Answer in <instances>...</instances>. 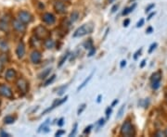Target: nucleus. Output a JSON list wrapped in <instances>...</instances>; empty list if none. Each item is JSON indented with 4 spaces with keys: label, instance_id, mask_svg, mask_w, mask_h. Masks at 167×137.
Returning a JSON list of instances; mask_svg holds the SVG:
<instances>
[{
    "label": "nucleus",
    "instance_id": "obj_1",
    "mask_svg": "<svg viewBox=\"0 0 167 137\" xmlns=\"http://www.w3.org/2000/svg\"><path fill=\"white\" fill-rule=\"evenodd\" d=\"M93 25L92 23H88V24H84L83 26H81L80 28H78L76 31L73 33V37H81L84 36V35L92 33L93 31Z\"/></svg>",
    "mask_w": 167,
    "mask_h": 137
},
{
    "label": "nucleus",
    "instance_id": "obj_2",
    "mask_svg": "<svg viewBox=\"0 0 167 137\" xmlns=\"http://www.w3.org/2000/svg\"><path fill=\"white\" fill-rule=\"evenodd\" d=\"M121 134L124 135V136H134L136 134L134 126L131 124L129 120H126L124 123L122 130H121Z\"/></svg>",
    "mask_w": 167,
    "mask_h": 137
},
{
    "label": "nucleus",
    "instance_id": "obj_3",
    "mask_svg": "<svg viewBox=\"0 0 167 137\" xmlns=\"http://www.w3.org/2000/svg\"><path fill=\"white\" fill-rule=\"evenodd\" d=\"M151 83H152V88L154 90H157L160 87V83L161 80V72L159 70V72H155L154 74H152L151 76Z\"/></svg>",
    "mask_w": 167,
    "mask_h": 137
},
{
    "label": "nucleus",
    "instance_id": "obj_4",
    "mask_svg": "<svg viewBox=\"0 0 167 137\" xmlns=\"http://www.w3.org/2000/svg\"><path fill=\"white\" fill-rule=\"evenodd\" d=\"M35 36L38 39H45L49 36V32L47 30V28H45L43 26H38L35 29Z\"/></svg>",
    "mask_w": 167,
    "mask_h": 137
},
{
    "label": "nucleus",
    "instance_id": "obj_5",
    "mask_svg": "<svg viewBox=\"0 0 167 137\" xmlns=\"http://www.w3.org/2000/svg\"><path fill=\"white\" fill-rule=\"evenodd\" d=\"M0 95L5 96V97H8V98L13 97V94H12L11 89L5 84H0Z\"/></svg>",
    "mask_w": 167,
    "mask_h": 137
},
{
    "label": "nucleus",
    "instance_id": "obj_6",
    "mask_svg": "<svg viewBox=\"0 0 167 137\" xmlns=\"http://www.w3.org/2000/svg\"><path fill=\"white\" fill-rule=\"evenodd\" d=\"M19 19L23 23H29L32 22V15L27 11H21L19 13Z\"/></svg>",
    "mask_w": 167,
    "mask_h": 137
},
{
    "label": "nucleus",
    "instance_id": "obj_7",
    "mask_svg": "<svg viewBox=\"0 0 167 137\" xmlns=\"http://www.w3.org/2000/svg\"><path fill=\"white\" fill-rule=\"evenodd\" d=\"M17 86L19 87L20 91H22V92L23 94H25L27 92V90H28V83H27V81L22 78V79H19L18 80V82H17Z\"/></svg>",
    "mask_w": 167,
    "mask_h": 137
},
{
    "label": "nucleus",
    "instance_id": "obj_8",
    "mask_svg": "<svg viewBox=\"0 0 167 137\" xmlns=\"http://www.w3.org/2000/svg\"><path fill=\"white\" fill-rule=\"evenodd\" d=\"M13 28L18 32H23L25 30V25L23 24V22H22L21 21H18V19H14L13 21Z\"/></svg>",
    "mask_w": 167,
    "mask_h": 137
},
{
    "label": "nucleus",
    "instance_id": "obj_9",
    "mask_svg": "<svg viewBox=\"0 0 167 137\" xmlns=\"http://www.w3.org/2000/svg\"><path fill=\"white\" fill-rule=\"evenodd\" d=\"M54 8L55 10L59 12V13H64L66 11V7H65V4L60 2V1H57L54 5Z\"/></svg>",
    "mask_w": 167,
    "mask_h": 137
},
{
    "label": "nucleus",
    "instance_id": "obj_10",
    "mask_svg": "<svg viewBox=\"0 0 167 137\" xmlns=\"http://www.w3.org/2000/svg\"><path fill=\"white\" fill-rule=\"evenodd\" d=\"M43 21L48 24H53L56 21L55 16L51 13H45L43 15Z\"/></svg>",
    "mask_w": 167,
    "mask_h": 137
},
{
    "label": "nucleus",
    "instance_id": "obj_11",
    "mask_svg": "<svg viewBox=\"0 0 167 137\" xmlns=\"http://www.w3.org/2000/svg\"><path fill=\"white\" fill-rule=\"evenodd\" d=\"M67 98H68V96H65V98H63L62 100H59V99H57V100H56L55 101V102L52 104V106H50V108H48L47 110H45L44 111V113L43 114H45V113H47V112H48V111H50V110H52L53 108H57V106H59V105H61L62 103H64L65 102V101H66L67 100Z\"/></svg>",
    "mask_w": 167,
    "mask_h": 137
},
{
    "label": "nucleus",
    "instance_id": "obj_12",
    "mask_svg": "<svg viewBox=\"0 0 167 137\" xmlns=\"http://www.w3.org/2000/svg\"><path fill=\"white\" fill-rule=\"evenodd\" d=\"M16 54L19 58H22L23 55L25 54V45L23 44V42H21L19 44L17 50H16Z\"/></svg>",
    "mask_w": 167,
    "mask_h": 137
},
{
    "label": "nucleus",
    "instance_id": "obj_13",
    "mask_svg": "<svg viewBox=\"0 0 167 137\" xmlns=\"http://www.w3.org/2000/svg\"><path fill=\"white\" fill-rule=\"evenodd\" d=\"M31 60L33 63H39L40 60H41V54H40V52L38 51H34L32 53L31 55Z\"/></svg>",
    "mask_w": 167,
    "mask_h": 137
},
{
    "label": "nucleus",
    "instance_id": "obj_14",
    "mask_svg": "<svg viewBox=\"0 0 167 137\" xmlns=\"http://www.w3.org/2000/svg\"><path fill=\"white\" fill-rule=\"evenodd\" d=\"M15 77H16V72H15L14 70L9 69V70H8L7 72H6V78H7V80L11 81Z\"/></svg>",
    "mask_w": 167,
    "mask_h": 137
},
{
    "label": "nucleus",
    "instance_id": "obj_15",
    "mask_svg": "<svg viewBox=\"0 0 167 137\" xmlns=\"http://www.w3.org/2000/svg\"><path fill=\"white\" fill-rule=\"evenodd\" d=\"M92 75H93V72H92V73H91V74H90V75L88 76V77H87V79H85V80L84 81V82L82 83V84H81V85L79 86V87L77 88V91H80L81 89H83V88L85 87V85H87V83L89 82V81L91 80V78H92Z\"/></svg>",
    "mask_w": 167,
    "mask_h": 137
},
{
    "label": "nucleus",
    "instance_id": "obj_16",
    "mask_svg": "<svg viewBox=\"0 0 167 137\" xmlns=\"http://www.w3.org/2000/svg\"><path fill=\"white\" fill-rule=\"evenodd\" d=\"M14 120H15V118H13L12 116H8V117H6V118L4 119L5 123H7V124L13 123V122H14Z\"/></svg>",
    "mask_w": 167,
    "mask_h": 137
},
{
    "label": "nucleus",
    "instance_id": "obj_17",
    "mask_svg": "<svg viewBox=\"0 0 167 137\" xmlns=\"http://www.w3.org/2000/svg\"><path fill=\"white\" fill-rule=\"evenodd\" d=\"M8 22H4V19L0 21V30H3V31L8 30Z\"/></svg>",
    "mask_w": 167,
    "mask_h": 137
},
{
    "label": "nucleus",
    "instance_id": "obj_18",
    "mask_svg": "<svg viewBox=\"0 0 167 137\" xmlns=\"http://www.w3.org/2000/svg\"><path fill=\"white\" fill-rule=\"evenodd\" d=\"M48 121H49V120H47L45 121V122L39 127V130H38V133H40V131H44L45 129H48V127L47 126L48 124Z\"/></svg>",
    "mask_w": 167,
    "mask_h": 137
},
{
    "label": "nucleus",
    "instance_id": "obj_19",
    "mask_svg": "<svg viewBox=\"0 0 167 137\" xmlns=\"http://www.w3.org/2000/svg\"><path fill=\"white\" fill-rule=\"evenodd\" d=\"M136 4H134L132 7H130V8H125L124 10L123 11V15H127L128 13H130V12H132L133 11V9L136 8Z\"/></svg>",
    "mask_w": 167,
    "mask_h": 137
},
{
    "label": "nucleus",
    "instance_id": "obj_20",
    "mask_svg": "<svg viewBox=\"0 0 167 137\" xmlns=\"http://www.w3.org/2000/svg\"><path fill=\"white\" fill-rule=\"evenodd\" d=\"M53 45H54V42H53V40H51V39H48L47 41L45 42V47H48V48H51L53 47Z\"/></svg>",
    "mask_w": 167,
    "mask_h": 137
},
{
    "label": "nucleus",
    "instance_id": "obj_21",
    "mask_svg": "<svg viewBox=\"0 0 167 137\" xmlns=\"http://www.w3.org/2000/svg\"><path fill=\"white\" fill-rule=\"evenodd\" d=\"M85 47L87 48V49H91L93 47V43H92V40L89 39L88 41L85 44Z\"/></svg>",
    "mask_w": 167,
    "mask_h": 137
},
{
    "label": "nucleus",
    "instance_id": "obj_22",
    "mask_svg": "<svg viewBox=\"0 0 167 137\" xmlns=\"http://www.w3.org/2000/svg\"><path fill=\"white\" fill-rule=\"evenodd\" d=\"M50 72H51V69H47V70H45V72H44L41 75H40V78H41V79H45V78L49 74Z\"/></svg>",
    "mask_w": 167,
    "mask_h": 137
},
{
    "label": "nucleus",
    "instance_id": "obj_23",
    "mask_svg": "<svg viewBox=\"0 0 167 137\" xmlns=\"http://www.w3.org/2000/svg\"><path fill=\"white\" fill-rule=\"evenodd\" d=\"M55 78H56V75H52V76H51V78H49V79L47 81V82L45 83V84H44V85H45V86H48L49 83H51L53 82V81L55 80Z\"/></svg>",
    "mask_w": 167,
    "mask_h": 137
},
{
    "label": "nucleus",
    "instance_id": "obj_24",
    "mask_svg": "<svg viewBox=\"0 0 167 137\" xmlns=\"http://www.w3.org/2000/svg\"><path fill=\"white\" fill-rule=\"evenodd\" d=\"M69 57V53H67L66 55H65L64 56V57L62 58V59L61 60H60V61H59V67H61V66L63 65V63L65 62V60H66L67 59V58Z\"/></svg>",
    "mask_w": 167,
    "mask_h": 137
},
{
    "label": "nucleus",
    "instance_id": "obj_25",
    "mask_svg": "<svg viewBox=\"0 0 167 137\" xmlns=\"http://www.w3.org/2000/svg\"><path fill=\"white\" fill-rule=\"evenodd\" d=\"M154 135L155 136H158V137H160V136H166L165 131H157L156 133L154 134Z\"/></svg>",
    "mask_w": 167,
    "mask_h": 137
},
{
    "label": "nucleus",
    "instance_id": "obj_26",
    "mask_svg": "<svg viewBox=\"0 0 167 137\" xmlns=\"http://www.w3.org/2000/svg\"><path fill=\"white\" fill-rule=\"evenodd\" d=\"M71 19H72V22H75L77 19V18H78V13L77 12H73V14H72V16H71Z\"/></svg>",
    "mask_w": 167,
    "mask_h": 137
},
{
    "label": "nucleus",
    "instance_id": "obj_27",
    "mask_svg": "<svg viewBox=\"0 0 167 137\" xmlns=\"http://www.w3.org/2000/svg\"><path fill=\"white\" fill-rule=\"evenodd\" d=\"M76 131H77V123H75L73 126V130L72 131V133L70 134V136H73L75 134V133H76Z\"/></svg>",
    "mask_w": 167,
    "mask_h": 137
},
{
    "label": "nucleus",
    "instance_id": "obj_28",
    "mask_svg": "<svg viewBox=\"0 0 167 137\" xmlns=\"http://www.w3.org/2000/svg\"><path fill=\"white\" fill-rule=\"evenodd\" d=\"M156 47H157V43H154V44H152V45H150V48L149 49V53L150 54L151 52H152L153 50L156 48Z\"/></svg>",
    "mask_w": 167,
    "mask_h": 137
},
{
    "label": "nucleus",
    "instance_id": "obj_29",
    "mask_svg": "<svg viewBox=\"0 0 167 137\" xmlns=\"http://www.w3.org/2000/svg\"><path fill=\"white\" fill-rule=\"evenodd\" d=\"M85 108V104H83L82 106H81V108H79V109H78V112H77V113H78V115H80L81 113H82V112H83V110H84Z\"/></svg>",
    "mask_w": 167,
    "mask_h": 137
},
{
    "label": "nucleus",
    "instance_id": "obj_30",
    "mask_svg": "<svg viewBox=\"0 0 167 137\" xmlns=\"http://www.w3.org/2000/svg\"><path fill=\"white\" fill-rule=\"evenodd\" d=\"M124 106H123L122 108H121V109L119 110V113H118V118H121L123 115V112H124Z\"/></svg>",
    "mask_w": 167,
    "mask_h": 137
},
{
    "label": "nucleus",
    "instance_id": "obj_31",
    "mask_svg": "<svg viewBox=\"0 0 167 137\" xmlns=\"http://www.w3.org/2000/svg\"><path fill=\"white\" fill-rule=\"evenodd\" d=\"M143 24H144V19H141L140 21L138 22V24H136V27H138V28H139V27L142 26Z\"/></svg>",
    "mask_w": 167,
    "mask_h": 137
},
{
    "label": "nucleus",
    "instance_id": "obj_32",
    "mask_svg": "<svg viewBox=\"0 0 167 137\" xmlns=\"http://www.w3.org/2000/svg\"><path fill=\"white\" fill-rule=\"evenodd\" d=\"M141 50H142V48H140L138 52H136V54H135V56H134V58L135 59H138V56H139V54H140V52H141Z\"/></svg>",
    "mask_w": 167,
    "mask_h": 137
},
{
    "label": "nucleus",
    "instance_id": "obj_33",
    "mask_svg": "<svg viewBox=\"0 0 167 137\" xmlns=\"http://www.w3.org/2000/svg\"><path fill=\"white\" fill-rule=\"evenodd\" d=\"M118 8H119V5H117V4H116V5H114V6L112 7V8H111V12H115L116 11V9H118Z\"/></svg>",
    "mask_w": 167,
    "mask_h": 137
},
{
    "label": "nucleus",
    "instance_id": "obj_34",
    "mask_svg": "<svg viewBox=\"0 0 167 137\" xmlns=\"http://www.w3.org/2000/svg\"><path fill=\"white\" fill-rule=\"evenodd\" d=\"M96 52V49H95V47H93L92 48H91V51L89 52V54H88V56H89V57H91V56H93V54Z\"/></svg>",
    "mask_w": 167,
    "mask_h": 137
},
{
    "label": "nucleus",
    "instance_id": "obj_35",
    "mask_svg": "<svg viewBox=\"0 0 167 137\" xmlns=\"http://www.w3.org/2000/svg\"><path fill=\"white\" fill-rule=\"evenodd\" d=\"M152 8H154V4H152V5H150V6L146 8V13H147V12H149V11L150 10V9Z\"/></svg>",
    "mask_w": 167,
    "mask_h": 137
},
{
    "label": "nucleus",
    "instance_id": "obj_36",
    "mask_svg": "<svg viewBox=\"0 0 167 137\" xmlns=\"http://www.w3.org/2000/svg\"><path fill=\"white\" fill-rule=\"evenodd\" d=\"M91 128H92V126H91V125L88 126L87 128H85V130L84 131V134H88L89 131H90V129H91Z\"/></svg>",
    "mask_w": 167,
    "mask_h": 137
},
{
    "label": "nucleus",
    "instance_id": "obj_37",
    "mask_svg": "<svg viewBox=\"0 0 167 137\" xmlns=\"http://www.w3.org/2000/svg\"><path fill=\"white\" fill-rule=\"evenodd\" d=\"M110 113H111V109H110V108H108L107 110H106V115H107V118H109L110 115Z\"/></svg>",
    "mask_w": 167,
    "mask_h": 137
},
{
    "label": "nucleus",
    "instance_id": "obj_38",
    "mask_svg": "<svg viewBox=\"0 0 167 137\" xmlns=\"http://www.w3.org/2000/svg\"><path fill=\"white\" fill-rule=\"evenodd\" d=\"M129 22H130V19H125V21L124 22V27H127L128 24H129Z\"/></svg>",
    "mask_w": 167,
    "mask_h": 137
},
{
    "label": "nucleus",
    "instance_id": "obj_39",
    "mask_svg": "<svg viewBox=\"0 0 167 137\" xmlns=\"http://www.w3.org/2000/svg\"><path fill=\"white\" fill-rule=\"evenodd\" d=\"M65 133L64 131H57V133H56V136H60L61 134H63Z\"/></svg>",
    "mask_w": 167,
    "mask_h": 137
},
{
    "label": "nucleus",
    "instance_id": "obj_40",
    "mask_svg": "<svg viewBox=\"0 0 167 137\" xmlns=\"http://www.w3.org/2000/svg\"><path fill=\"white\" fill-rule=\"evenodd\" d=\"M63 123H64V122H63V118L59 119V123H58V124H59V126H62V125H63Z\"/></svg>",
    "mask_w": 167,
    "mask_h": 137
},
{
    "label": "nucleus",
    "instance_id": "obj_41",
    "mask_svg": "<svg viewBox=\"0 0 167 137\" xmlns=\"http://www.w3.org/2000/svg\"><path fill=\"white\" fill-rule=\"evenodd\" d=\"M125 65H126V61L125 60H123V61L121 62V68H124Z\"/></svg>",
    "mask_w": 167,
    "mask_h": 137
},
{
    "label": "nucleus",
    "instance_id": "obj_42",
    "mask_svg": "<svg viewBox=\"0 0 167 137\" xmlns=\"http://www.w3.org/2000/svg\"><path fill=\"white\" fill-rule=\"evenodd\" d=\"M154 15H155V12H152V13H151V14H150V16H149L148 19H150L151 18H152V17L154 16Z\"/></svg>",
    "mask_w": 167,
    "mask_h": 137
},
{
    "label": "nucleus",
    "instance_id": "obj_43",
    "mask_svg": "<svg viewBox=\"0 0 167 137\" xmlns=\"http://www.w3.org/2000/svg\"><path fill=\"white\" fill-rule=\"evenodd\" d=\"M117 103H118V100H117V99H116V100H114V101H113V103L111 104V106H115L116 104H117Z\"/></svg>",
    "mask_w": 167,
    "mask_h": 137
},
{
    "label": "nucleus",
    "instance_id": "obj_44",
    "mask_svg": "<svg viewBox=\"0 0 167 137\" xmlns=\"http://www.w3.org/2000/svg\"><path fill=\"white\" fill-rule=\"evenodd\" d=\"M145 64H146V60H143L142 63H141V65H140V68H143L145 66Z\"/></svg>",
    "mask_w": 167,
    "mask_h": 137
},
{
    "label": "nucleus",
    "instance_id": "obj_45",
    "mask_svg": "<svg viewBox=\"0 0 167 137\" xmlns=\"http://www.w3.org/2000/svg\"><path fill=\"white\" fill-rule=\"evenodd\" d=\"M2 70H3V63L0 61V72H1Z\"/></svg>",
    "mask_w": 167,
    "mask_h": 137
},
{
    "label": "nucleus",
    "instance_id": "obj_46",
    "mask_svg": "<svg viewBox=\"0 0 167 137\" xmlns=\"http://www.w3.org/2000/svg\"><path fill=\"white\" fill-rule=\"evenodd\" d=\"M151 32H152V28H151V27H150L148 30H147V33H150Z\"/></svg>",
    "mask_w": 167,
    "mask_h": 137
},
{
    "label": "nucleus",
    "instance_id": "obj_47",
    "mask_svg": "<svg viewBox=\"0 0 167 137\" xmlns=\"http://www.w3.org/2000/svg\"><path fill=\"white\" fill-rule=\"evenodd\" d=\"M1 136H9V135L6 133H4V131H1Z\"/></svg>",
    "mask_w": 167,
    "mask_h": 137
},
{
    "label": "nucleus",
    "instance_id": "obj_48",
    "mask_svg": "<svg viewBox=\"0 0 167 137\" xmlns=\"http://www.w3.org/2000/svg\"><path fill=\"white\" fill-rule=\"evenodd\" d=\"M99 121H100V122H99L100 125H103V124H104V120H103V119H102V120H100Z\"/></svg>",
    "mask_w": 167,
    "mask_h": 137
},
{
    "label": "nucleus",
    "instance_id": "obj_49",
    "mask_svg": "<svg viewBox=\"0 0 167 137\" xmlns=\"http://www.w3.org/2000/svg\"><path fill=\"white\" fill-rule=\"evenodd\" d=\"M165 134H166V136H167V129H166V131H165Z\"/></svg>",
    "mask_w": 167,
    "mask_h": 137
},
{
    "label": "nucleus",
    "instance_id": "obj_50",
    "mask_svg": "<svg viewBox=\"0 0 167 137\" xmlns=\"http://www.w3.org/2000/svg\"><path fill=\"white\" fill-rule=\"evenodd\" d=\"M111 1H113V0H109V2H110V3Z\"/></svg>",
    "mask_w": 167,
    "mask_h": 137
},
{
    "label": "nucleus",
    "instance_id": "obj_51",
    "mask_svg": "<svg viewBox=\"0 0 167 137\" xmlns=\"http://www.w3.org/2000/svg\"><path fill=\"white\" fill-rule=\"evenodd\" d=\"M65 1H67V0H65Z\"/></svg>",
    "mask_w": 167,
    "mask_h": 137
}]
</instances>
